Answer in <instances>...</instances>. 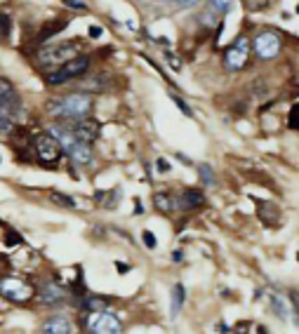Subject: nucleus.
Returning a JSON list of instances; mask_svg holds the SVG:
<instances>
[{"mask_svg": "<svg viewBox=\"0 0 299 334\" xmlns=\"http://www.w3.org/2000/svg\"><path fill=\"white\" fill-rule=\"evenodd\" d=\"M94 109V97L87 92H69L64 97H55L45 104V113L52 116L57 123H69L75 125L85 118H90Z\"/></svg>", "mask_w": 299, "mask_h": 334, "instance_id": "f257e3e1", "label": "nucleus"}, {"mask_svg": "<svg viewBox=\"0 0 299 334\" xmlns=\"http://www.w3.org/2000/svg\"><path fill=\"white\" fill-rule=\"evenodd\" d=\"M21 116V97L7 78H0V132H9Z\"/></svg>", "mask_w": 299, "mask_h": 334, "instance_id": "f03ea898", "label": "nucleus"}, {"mask_svg": "<svg viewBox=\"0 0 299 334\" xmlns=\"http://www.w3.org/2000/svg\"><path fill=\"white\" fill-rule=\"evenodd\" d=\"M0 297L7 299L9 304L26 306L36 301V282L21 275H0Z\"/></svg>", "mask_w": 299, "mask_h": 334, "instance_id": "7ed1b4c3", "label": "nucleus"}, {"mask_svg": "<svg viewBox=\"0 0 299 334\" xmlns=\"http://www.w3.org/2000/svg\"><path fill=\"white\" fill-rule=\"evenodd\" d=\"M31 151H33V155H36L38 163L45 165V167L57 165L59 160H62V155H64L59 141H57L50 132H40V134L33 136V139H31Z\"/></svg>", "mask_w": 299, "mask_h": 334, "instance_id": "20e7f679", "label": "nucleus"}, {"mask_svg": "<svg viewBox=\"0 0 299 334\" xmlns=\"http://www.w3.org/2000/svg\"><path fill=\"white\" fill-rule=\"evenodd\" d=\"M82 330L87 334H123V323L116 313L111 311H97V313H85L80 320Z\"/></svg>", "mask_w": 299, "mask_h": 334, "instance_id": "39448f33", "label": "nucleus"}, {"mask_svg": "<svg viewBox=\"0 0 299 334\" xmlns=\"http://www.w3.org/2000/svg\"><path fill=\"white\" fill-rule=\"evenodd\" d=\"M75 52H78V43H59L55 47H47V50H40L36 57L38 66L43 68H55V66H64L66 62L75 59Z\"/></svg>", "mask_w": 299, "mask_h": 334, "instance_id": "423d86ee", "label": "nucleus"}, {"mask_svg": "<svg viewBox=\"0 0 299 334\" xmlns=\"http://www.w3.org/2000/svg\"><path fill=\"white\" fill-rule=\"evenodd\" d=\"M250 50H252V43H250V38L247 36H238L231 47H226V52H224V68L228 73H238L243 71L247 62H250Z\"/></svg>", "mask_w": 299, "mask_h": 334, "instance_id": "0eeeda50", "label": "nucleus"}, {"mask_svg": "<svg viewBox=\"0 0 299 334\" xmlns=\"http://www.w3.org/2000/svg\"><path fill=\"white\" fill-rule=\"evenodd\" d=\"M90 68V57L78 55L75 59L66 62L64 66H59L57 71L47 73V85H64L69 80H75V78H82Z\"/></svg>", "mask_w": 299, "mask_h": 334, "instance_id": "6e6552de", "label": "nucleus"}, {"mask_svg": "<svg viewBox=\"0 0 299 334\" xmlns=\"http://www.w3.org/2000/svg\"><path fill=\"white\" fill-rule=\"evenodd\" d=\"M66 299H69V292L59 280H40V282H36V301L40 306L57 308L66 304Z\"/></svg>", "mask_w": 299, "mask_h": 334, "instance_id": "1a4fd4ad", "label": "nucleus"}, {"mask_svg": "<svg viewBox=\"0 0 299 334\" xmlns=\"http://www.w3.org/2000/svg\"><path fill=\"white\" fill-rule=\"evenodd\" d=\"M281 47H283L281 33H276V31H259L252 40L254 57H257L259 62H271V59H276V57L281 55Z\"/></svg>", "mask_w": 299, "mask_h": 334, "instance_id": "9d476101", "label": "nucleus"}, {"mask_svg": "<svg viewBox=\"0 0 299 334\" xmlns=\"http://www.w3.org/2000/svg\"><path fill=\"white\" fill-rule=\"evenodd\" d=\"M40 334H73V320L64 313H52L43 320Z\"/></svg>", "mask_w": 299, "mask_h": 334, "instance_id": "9b49d317", "label": "nucleus"}, {"mask_svg": "<svg viewBox=\"0 0 299 334\" xmlns=\"http://www.w3.org/2000/svg\"><path fill=\"white\" fill-rule=\"evenodd\" d=\"M66 155H69L71 163L78 165V167H90V165L94 163V148H92V144H85L80 139H75V144L66 151Z\"/></svg>", "mask_w": 299, "mask_h": 334, "instance_id": "f8f14e48", "label": "nucleus"}, {"mask_svg": "<svg viewBox=\"0 0 299 334\" xmlns=\"http://www.w3.org/2000/svg\"><path fill=\"white\" fill-rule=\"evenodd\" d=\"M75 306L80 308L82 313H97V311H109L111 306V297H104V294H82L73 301Z\"/></svg>", "mask_w": 299, "mask_h": 334, "instance_id": "ddd939ff", "label": "nucleus"}, {"mask_svg": "<svg viewBox=\"0 0 299 334\" xmlns=\"http://www.w3.org/2000/svg\"><path fill=\"white\" fill-rule=\"evenodd\" d=\"M205 205V193L198 189H184L177 196V209L181 212H196Z\"/></svg>", "mask_w": 299, "mask_h": 334, "instance_id": "4468645a", "label": "nucleus"}, {"mask_svg": "<svg viewBox=\"0 0 299 334\" xmlns=\"http://www.w3.org/2000/svg\"><path fill=\"white\" fill-rule=\"evenodd\" d=\"M73 132H75V139H80L85 144H94L101 134V125L94 118H85V120L73 125Z\"/></svg>", "mask_w": 299, "mask_h": 334, "instance_id": "2eb2a0df", "label": "nucleus"}, {"mask_svg": "<svg viewBox=\"0 0 299 334\" xmlns=\"http://www.w3.org/2000/svg\"><path fill=\"white\" fill-rule=\"evenodd\" d=\"M106 85H109V80L104 78V73H85L80 78V82H78V92H87V94L104 92Z\"/></svg>", "mask_w": 299, "mask_h": 334, "instance_id": "dca6fc26", "label": "nucleus"}, {"mask_svg": "<svg viewBox=\"0 0 299 334\" xmlns=\"http://www.w3.org/2000/svg\"><path fill=\"white\" fill-rule=\"evenodd\" d=\"M153 205L160 214H167V217L177 212V198L170 196V193H165V191H158L153 196Z\"/></svg>", "mask_w": 299, "mask_h": 334, "instance_id": "f3484780", "label": "nucleus"}, {"mask_svg": "<svg viewBox=\"0 0 299 334\" xmlns=\"http://www.w3.org/2000/svg\"><path fill=\"white\" fill-rule=\"evenodd\" d=\"M186 301V289L181 282H174L172 285V294H170V316L177 318L181 313V306Z\"/></svg>", "mask_w": 299, "mask_h": 334, "instance_id": "a211bd4d", "label": "nucleus"}, {"mask_svg": "<svg viewBox=\"0 0 299 334\" xmlns=\"http://www.w3.org/2000/svg\"><path fill=\"white\" fill-rule=\"evenodd\" d=\"M257 214H259V219L266 226H276L278 224V217H281V212H278V207L273 202H259L257 205Z\"/></svg>", "mask_w": 299, "mask_h": 334, "instance_id": "6ab92c4d", "label": "nucleus"}, {"mask_svg": "<svg viewBox=\"0 0 299 334\" xmlns=\"http://www.w3.org/2000/svg\"><path fill=\"white\" fill-rule=\"evenodd\" d=\"M64 26H66V21H52V24H47V26L43 28L40 33H38L36 43H38V45H43L45 40H50L52 36H57V33H59V31H62Z\"/></svg>", "mask_w": 299, "mask_h": 334, "instance_id": "aec40b11", "label": "nucleus"}, {"mask_svg": "<svg viewBox=\"0 0 299 334\" xmlns=\"http://www.w3.org/2000/svg\"><path fill=\"white\" fill-rule=\"evenodd\" d=\"M269 304H271V311L276 316L281 318V320H288V311H285V304H283V299L278 294H271L269 297Z\"/></svg>", "mask_w": 299, "mask_h": 334, "instance_id": "412c9836", "label": "nucleus"}, {"mask_svg": "<svg viewBox=\"0 0 299 334\" xmlns=\"http://www.w3.org/2000/svg\"><path fill=\"white\" fill-rule=\"evenodd\" d=\"M50 198H52V202H57V205H62V207H66V209H73V207H75V200H73L71 196H66V193L52 191V193H50Z\"/></svg>", "mask_w": 299, "mask_h": 334, "instance_id": "4be33fe9", "label": "nucleus"}, {"mask_svg": "<svg viewBox=\"0 0 299 334\" xmlns=\"http://www.w3.org/2000/svg\"><path fill=\"white\" fill-rule=\"evenodd\" d=\"M198 177L203 181V186H215V172H212V167L208 163L198 165Z\"/></svg>", "mask_w": 299, "mask_h": 334, "instance_id": "5701e85b", "label": "nucleus"}, {"mask_svg": "<svg viewBox=\"0 0 299 334\" xmlns=\"http://www.w3.org/2000/svg\"><path fill=\"white\" fill-rule=\"evenodd\" d=\"M228 7H231V0H210V9L217 14H226Z\"/></svg>", "mask_w": 299, "mask_h": 334, "instance_id": "b1692460", "label": "nucleus"}, {"mask_svg": "<svg viewBox=\"0 0 299 334\" xmlns=\"http://www.w3.org/2000/svg\"><path fill=\"white\" fill-rule=\"evenodd\" d=\"M5 245H7V247H17V245H24V238H21L17 231L7 228V233H5Z\"/></svg>", "mask_w": 299, "mask_h": 334, "instance_id": "393cba45", "label": "nucleus"}, {"mask_svg": "<svg viewBox=\"0 0 299 334\" xmlns=\"http://www.w3.org/2000/svg\"><path fill=\"white\" fill-rule=\"evenodd\" d=\"M120 196H123V191L120 189H116V193H113V191H111L109 196H104V207L106 209H113V207H118V200H120Z\"/></svg>", "mask_w": 299, "mask_h": 334, "instance_id": "a878e982", "label": "nucleus"}, {"mask_svg": "<svg viewBox=\"0 0 299 334\" xmlns=\"http://www.w3.org/2000/svg\"><path fill=\"white\" fill-rule=\"evenodd\" d=\"M288 125H290V130H297V132H299V101L290 109V116H288Z\"/></svg>", "mask_w": 299, "mask_h": 334, "instance_id": "bb28decb", "label": "nucleus"}, {"mask_svg": "<svg viewBox=\"0 0 299 334\" xmlns=\"http://www.w3.org/2000/svg\"><path fill=\"white\" fill-rule=\"evenodd\" d=\"M170 99H172L174 104L179 106V111H181V113H184V116L193 118V109H191V106H189V104H186V101H184V99H181V97H177V94H170Z\"/></svg>", "mask_w": 299, "mask_h": 334, "instance_id": "cd10ccee", "label": "nucleus"}, {"mask_svg": "<svg viewBox=\"0 0 299 334\" xmlns=\"http://www.w3.org/2000/svg\"><path fill=\"white\" fill-rule=\"evenodd\" d=\"M269 2L271 0H245V7L250 9V12H259V9L269 7Z\"/></svg>", "mask_w": 299, "mask_h": 334, "instance_id": "c85d7f7f", "label": "nucleus"}, {"mask_svg": "<svg viewBox=\"0 0 299 334\" xmlns=\"http://www.w3.org/2000/svg\"><path fill=\"white\" fill-rule=\"evenodd\" d=\"M142 240H144L146 250H155V247H158V238H155L151 231H144V233H142Z\"/></svg>", "mask_w": 299, "mask_h": 334, "instance_id": "c756f323", "label": "nucleus"}, {"mask_svg": "<svg viewBox=\"0 0 299 334\" xmlns=\"http://www.w3.org/2000/svg\"><path fill=\"white\" fill-rule=\"evenodd\" d=\"M7 38H9V17L0 14V40H7Z\"/></svg>", "mask_w": 299, "mask_h": 334, "instance_id": "7c9ffc66", "label": "nucleus"}, {"mask_svg": "<svg viewBox=\"0 0 299 334\" xmlns=\"http://www.w3.org/2000/svg\"><path fill=\"white\" fill-rule=\"evenodd\" d=\"M290 301H292V308H295V320L299 325V289H290Z\"/></svg>", "mask_w": 299, "mask_h": 334, "instance_id": "2f4dec72", "label": "nucleus"}, {"mask_svg": "<svg viewBox=\"0 0 299 334\" xmlns=\"http://www.w3.org/2000/svg\"><path fill=\"white\" fill-rule=\"evenodd\" d=\"M165 62L170 64L174 71H179V68H181V62L177 59V55H174V52H165Z\"/></svg>", "mask_w": 299, "mask_h": 334, "instance_id": "473e14b6", "label": "nucleus"}, {"mask_svg": "<svg viewBox=\"0 0 299 334\" xmlns=\"http://www.w3.org/2000/svg\"><path fill=\"white\" fill-rule=\"evenodd\" d=\"M155 167H158V172H160V174H167V172L172 170V165L167 163L165 158H158V160H155Z\"/></svg>", "mask_w": 299, "mask_h": 334, "instance_id": "72a5a7b5", "label": "nucleus"}, {"mask_svg": "<svg viewBox=\"0 0 299 334\" xmlns=\"http://www.w3.org/2000/svg\"><path fill=\"white\" fill-rule=\"evenodd\" d=\"M250 332V323L247 320H240L236 327H233V334H247Z\"/></svg>", "mask_w": 299, "mask_h": 334, "instance_id": "f704fd0d", "label": "nucleus"}, {"mask_svg": "<svg viewBox=\"0 0 299 334\" xmlns=\"http://www.w3.org/2000/svg\"><path fill=\"white\" fill-rule=\"evenodd\" d=\"M64 5H69V7H75V9H87V5H85L82 0H64Z\"/></svg>", "mask_w": 299, "mask_h": 334, "instance_id": "c9c22d12", "label": "nucleus"}, {"mask_svg": "<svg viewBox=\"0 0 299 334\" xmlns=\"http://www.w3.org/2000/svg\"><path fill=\"white\" fill-rule=\"evenodd\" d=\"M174 5H179V7H193V5H198L200 0H172Z\"/></svg>", "mask_w": 299, "mask_h": 334, "instance_id": "e433bc0d", "label": "nucleus"}, {"mask_svg": "<svg viewBox=\"0 0 299 334\" xmlns=\"http://www.w3.org/2000/svg\"><path fill=\"white\" fill-rule=\"evenodd\" d=\"M104 33V28L101 26H90V38H99Z\"/></svg>", "mask_w": 299, "mask_h": 334, "instance_id": "4c0bfd02", "label": "nucleus"}, {"mask_svg": "<svg viewBox=\"0 0 299 334\" xmlns=\"http://www.w3.org/2000/svg\"><path fill=\"white\" fill-rule=\"evenodd\" d=\"M172 262H174V264H181V262H184V252H181V250H174V252H172Z\"/></svg>", "mask_w": 299, "mask_h": 334, "instance_id": "58836bf2", "label": "nucleus"}, {"mask_svg": "<svg viewBox=\"0 0 299 334\" xmlns=\"http://www.w3.org/2000/svg\"><path fill=\"white\" fill-rule=\"evenodd\" d=\"M116 268H118V273H127V271H130V266H127V264H116Z\"/></svg>", "mask_w": 299, "mask_h": 334, "instance_id": "ea45409f", "label": "nucleus"}, {"mask_svg": "<svg viewBox=\"0 0 299 334\" xmlns=\"http://www.w3.org/2000/svg\"><path fill=\"white\" fill-rule=\"evenodd\" d=\"M177 158H179L181 163H186V165H191V160H189V158H186V155H181V153H177Z\"/></svg>", "mask_w": 299, "mask_h": 334, "instance_id": "a19ab883", "label": "nucleus"}, {"mask_svg": "<svg viewBox=\"0 0 299 334\" xmlns=\"http://www.w3.org/2000/svg\"><path fill=\"white\" fill-rule=\"evenodd\" d=\"M219 332H224V334H228V327L224 325V323H219Z\"/></svg>", "mask_w": 299, "mask_h": 334, "instance_id": "79ce46f5", "label": "nucleus"}, {"mask_svg": "<svg viewBox=\"0 0 299 334\" xmlns=\"http://www.w3.org/2000/svg\"><path fill=\"white\" fill-rule=\"evenodd\" d=\"M257 332H259V334H266V330H264V327H257Z\"/></svg>", "mask_w": 299, "mask_h": 334, "instance_id": "37998d69", "label": "nucleus"}, {"mask_svg": "<svg viewBox=\"0 0 299 334\" xmlns=\"http://www.w3.org/2000/svg\"><path fill=\"white\" fill-rule=\"evenodd\" d=\"M297 262H299V252H297Z\"/></svg>", "mask_w": 299, "mask_h": 334, "instance_id": "c03bdc74", "label": "nucleus"}]
</instances>
